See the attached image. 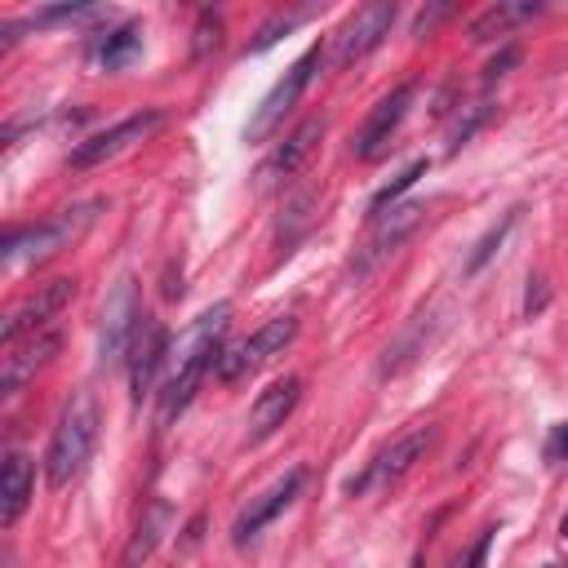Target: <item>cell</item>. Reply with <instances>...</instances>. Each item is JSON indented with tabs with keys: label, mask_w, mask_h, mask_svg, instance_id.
I'll return each mask as SVG.
<instances>
[{
	"label": "cell",
	"mask_w": 568,
	"mask_h": 568,
	"mask_svg": "<svg viewBox=\"0 0 568 568\" xmlns=\"http://www.w3.org/2000/svg\"><path fill=\"white\" fill-rule=\"evenodd\" d=\"M227 325H231V303H218V307L200 312V316L187 325V334L173 343V351H169V378H165V391H160V418H165V422L178 418V413L196 400L204 374L218 369V360H222V351H227V347H222Z\"/></svg>",
	"instance_id": "cell-1"
},
{
	"label": "cell",
	"mask_w": 568,
	"mask_h": 568,
	"mask_svg": "<svg viewBox=\"0 0 568 568\" xmlns=\"http://www.w3.org/2000/svg\"><path fill=\"white\" fill-rule=\"evenodd\" d=\"M98 400L90 391L72 396L59 427H54V440H50V453H45V480L54 488H67L72 480H81V471L90 466L94 457V444H98Z\"/></svg>",
	"instance_id": "cell-2"
},
{
	"label": "cell",
	"mask_w": 568,
	"mask_h": 568,
	"mask_svg": "<svg viewBox=\"0 0 568 568\" xmlns=\"http://www.w3.org/2000/svg\"><path fill=\"white\" fill-rule=\"evenodd\" d=\"M107 200H85V204H72L36 227H14L10 240H6V266H19V262H45L54 257L59 249H67L72 240H81L90 231V222L98 218Z\"/></svg>",
	"instance_id": "cell-3"
},
{
	"label": "cell",
	"mask_w": 568,
	"mask_h": 568,
	"mask_svg": "<svg viewBox=\"0 0 568 568\" xmlns=\"http://www.w3.org/2000/svg\"><path fill=\"white\" fill-rule=\"evenodd\" d=\"M320 59H325V50L320 45H312L290 72H284L275 85H271V94L257 103V112L249 116V125H244V143H266L280 125H284V116H290L294 107H298V98L307 94V85H312V76H316V67H320Z\"/></svg>",
	"instance_id": "cell-4"
},
{
	"label": "cell",
	"mask_w": 568,
	"mask_h": 568,
	"mask_svg": "<svg viewBox=\"0 0 568 568\" xmlns=\"http://www.w3.org/2000/svg\"><path fill=\"white\" fill-rule=\"evenodd\" d=\"M431 440H435V431L431 427H409L404 435H396L360 475H351L347 480V493L351 497H365V493H374V488H391V484H400L409 471H413V462L431 449Z\"/></svg>",
	"instance_id": "cell-5"
},
{
	"label": "cell",
	"mask_w": 568,
	"mask_h": 568,
	"mask_svg": "<svg viewBox=\"0 0 568 568\" xmlns=\"http://www.w3.org/2000/svg\"><path fill=\"white\" fill-rule=\"evenodd\" d=\"M294 338H298V320H294V316H275V320H266L257 334H249L244 343H235V347L222 351V360H218V369H213L218 382H240V378L257 374L266 360H275Z\"/></svg>",
	"instance_id": "cell-6"
},
{
	"label": "cell",
	"mask_w": 568,
	"mask_h": 568,
	"mask_svg": "<svg viewBox=\"0 0 568 568\" xmlns=\"http://www.w3.org/2000/svg\"><path fill=\"white\" fill-rule=\"evenodd\" d=\"M143 325V307H138V284L134 275H125L107 307H103V325H98V365L112 369L120 360H129V347H134V334Z\"/></svg>",
	"instance_id": "cell-7"
},
{
	"label": "cell",
	"mask_w": 568,
	"mask_h": 568,
	"mask_svg": "<svg viewBox=\"0 0 568 568\" xmlns=\"http://www.w3.org/2000/svg\"><path fill=\"white\" fill-rule=\"evenodd\" d=\"M72 298H76V280H67V275H63V280H50V284H36V294H28V298L10 312L0 343L14 347V343H23V338H32V334L54 329V320L72 307Z\"/></svg>",
	"instance_id": "cell-8"
},
{
	"label": "cell",
	"mask_w": 568,
	"mask_h": 568,
	"mask_svg": "<svg viewBox=\"0 0 568 568\" xmlns=\"http://www.w3.org/2000/svg\"><path fill=\"white\" fill-rule=\"evenodd\" d=\"M160 125H165V112H160V107L134 112V116H125L120 125H112V129H103V134H94V138L76 143V147H72V156H67V165H72V169H98V165H107V160L125 156L134 143H143V138H147V134H156Z\"/></svg>",
	"instance_id": "cell-9"
},
{
	"label": "cell",
	"mask_w": 568,
	"mask_h": 568,
	"mask_svg": "<svg viewBox=\"0 0 568 568\" xmlns=\"http://www.w3.org/2000/svg\"><path fill=\"white\" fill-rule=\"evenodd\" d=\"M422 218H427V209L418 204V200H409V204H391V213H378L374 218V231H369V240L360 244V253H356V280L360 275H369L374 266H382L418 227H422Z\"/></svg>",
	"instance_id": "cell-10"
},
{
	"label": "cell",
	"mask_w": 568,
	"mask_h": 568,
	"mask_svg": "<svg viewBox=\"0 0 568 568\" xmlns=\"http://www.w3.org/2000/svg\"><path fill=\"white\" fill-rule=\"evenodd\" d=\"M303 484H307V471L303 466H294L290 475H280L266 493H257V497H249V506L235 515V524H231V541L235 546H249L275 515H284L294 502H298V493H303Z\"/></svg>",
	"instance_id": "cell-11"
},
{
	"label": "cell",
	"mask_w": 568,
	"mask_h": 568,
	"mask_svg": "<svg viewBox=\"0 0 568 568\" xmlns=\"http://www.w3.org/2000/svg\"><path fill=\"white\" fill-rule=\"evenodd\" d=\"M320 138H325V120H320V116H316V120H303L290 138H284V143L262 160V169H257V187H262V191H271V187H290V182L307 169V160L316 156Z\"/></svg>",
	"instance_id": "cell-12"
},
{
	"label": "cell",
	"mask_w": 568,
	"mask_h": 568,
	"mask_svg": "<svg viewBox=\"0 0 568 568\" xmlns=\"http://www.w3.org/2000/svg\"><path fill=\"white\" fill-rule=\"evenodd\" d=\"M396 6L391 0H374V6H360L347 23H343V32H338V45H334V59L347 67V63H356V59H365V54H374L387 36H391V28H396Z\"/></svg>",
	"instance_id": "cell-13"
},
{
	"label": "cell",
	"mask_w": 568,
	"mask_h": 568,
	"mask_svg": "<svg viewBox=\"0 0 568 568\" xmlns=\"http://www.w3.org/2000/svg\"><path fill=\"white\" fill-rule=\"evenodd\" d=\"M418 90H422L418 81H404V85H396V90L365 116V125H360V134H356V156H360V160H378V156L387 151V143H391L396 129L404 125V116H409Z\"/></svg>",
	"instance_id": "cell-14"
},
{
	"label": "cell",
	"mask_w": 568,
	"mask_h": 568,
	"mask_svg": "<svg viewBox=\"0 0 568 568\" xmlns=\"http://www.w3.org/2000/svg\"><path fill=\"white\" fill-rule=\"evenodd\" d=\"M169 334L160 320L143 316L138 334H134V347H129V391H134V404H143L147 396H156V382H160V369L169 365Z\"/></svg>",
	"instance_id": "cell-15"
},
{
	"label": "cell",
	"mask_w": 568,
	"mask_h": 568,
	"mask_svg": "<svg viewBox=\"0 0 568 568\" xmlns=\"http://www.w3.org/2000/svg\"><path fill=\"white\" fill-rule=\"evenodd\" d=\"M63 347V334L59 329H45V334H32L14 347H6V360H0V391L6 396H19L28 378H36V369H45Z\"/></svg>",
	"instance_id": "cell-16"
},
{
	"label": "cell",
	"mask_w": 568,
	"mask_h": 568,
	"mask_svg": "<svg viewBox=\"0 0 568 568\" xmlns=\"http://www.w3.org/2000/svg\"><path fill=\"white\" fill-rule=\"evenodd\" d=\"M298 400H303V378H298V374L275 378V382L253 400V409H249V440L275 435L284 422H290V413L298 409Z\"/></svg>",
	"instance_id": "cell-17"
},
{
	"label": "cell",
	"mask_w": 568,
	"mask_h": 568,
	"mask_svg": "<svg viewBox=\"0 0 568 568\" xmlns=\"http://www.w3.org/2000/svg\"><path fill=\"white\" fill-rule=\"evenodd\" d=\"M32 488H36L32 457L28 453H10L6 471H0V524L6 528H14L23 519V511L32 506Z\"/></svg>",
	"instance_id": "cell-18"
},
{
	"label": "cell",
	"mask_w": 568,
	"mask_h": 568,
	"mask_svg": "<svg viewBox=\"0 0 568 568\" xmlns=\"http://www.w3.org/2000/svg\"><path fill=\"white\" fill-rule=\"evenodd\" d=\"M169 528H173V506H169L165 497H156V502L143 511V519L134 524V537H129V546H125V555H120V568H143V564L156 555V546L165 541Z\"/></svg>",
	"instance_id": "cell-19"
},
{
	"label": "cell",
	"mask_w": 568,
	"mask_h": 568,
	"mask_svg": "<svg viewBox=\"0 0 568 568\" xmlns=\"http://www.w3.org/2000/svg\"><path fill=\"white\" fill-rule=\"evenodd\" d=\"M537 14H541V6H533V0H524V6H511V0H502V6H488V10L471 23V45H488V41L506 36L515 23H528V19H537Z\"/></svg>",
	"instance_id": "cell-20"
},
{
	"label": "cell",
	"mask_w": 568,
	"mask_h": 568,
	"mask_svg": "<svg viewBox=\"0 0 568 568\" xmlns=\"http://www.w3.org/2000/svg\"><path fill=\"white\" fill-rule=\"evenodd\" d=\"M143 50V28L138 23H125V28H116V32H107L103 36V45H98V67H107V72H120L125 63H134V54Z\"/></svg>",
	"instance_id": "cell-21"
},
{
	"label": "cell",
	"mask_w": 568,
	"mask_h": 568,
	"mask_svg": "<svg viewBox=\"0 0 568 568\" xmlns=\"http://www.w3.org/2000/svg\"><path fill=\"white\" fill-rule=\"evenodd\" d=\"M515 222H519V209H511V213H506L497 227H488V231L475 240V249H471V257H466L462 275H480V271H484V266L497 257V249L506 244V235H511V227H515Z\"/></svg>",
	"instance_id": "cell-22"
},
{
	"label": "cell",
	"mask_w": 568,
	"mask_h": 568,
	"mask_svg": "<svg viewBox=\"0 0 568 568\" xmlns=\"http://www.w3.org/2000/svg\"><path fill=\"white\" fill-rule=\"evenodd\" d=\"M112 19L116 14L107 6H54V10L32 14V28H54V23H81V28H90V23H112Z\"/></svg>",
	"instance_id": "cell-23"
},
{
	"label": "cell",
	"mask_w": 568,
	"mask_h": 568,
	"mask_svg": "<svg viewBox=\"0 0 568 568\" xmlns=\"http://www.w3.org/2000/svg\"><path fill=\"white\" fill-rule=\"evenodd\" d=\"M427 169H431V160H413L404 173H396V178H391V182L369 200V213H374V218H378V213H387V209H391V204H396V200H400L418 178H427Z\"/></svg>",
	"instance_id": "cell-24"
},
{
	"label": "cell",
	"mask_w": 568,
	"mask_h": 568,
	"mask_svg": "<svg viewBox=\"0 0 568 568\" xmlns=\"http://www.w3.org/2000/svg\"><path fill=\"white\" fill-rule=\"evenodd\" d=\"M488 120V103H475L471 112H466V120L457 116V125H453V134H449V151H457V147H466L471 138H475V129Z\"/></svg>",
	"instance_id": "cell-25"
},
{
	"label": "cell",
	"mask_w": 568,
	"mask_h": 568,
	"mask_svg": "<svg viewBox=\"0 0 568 568\" xmlns=\"http://www.w3.org/2000/svg\"><path fill=\"white\" fill-rule=\"evenodd\" d=\"M303 19H307V14H280V19H271V23H266V28L257 32V41H253L249 50H253V54H262V50H271V45H275V41H280L284 32H294V28L303 23Z\"/></svg>",
	"instance_id": "cell-26"
},
{
	"label": "cell",
	"mask_w": 568,
	"mask_h": 568,
	"mask_svg": "<svg viewBox=\"0 0 568 568\" xmlns=\"http://www.w3.org/2000/svg\"><path fill=\"white\" fill-rule=\"evenodd\" d=\"M222 45V19L218 14H200L196 23V59H209V50Z\"/></svg>",
	"instance_id": "cell-27"
},
{
	"label": "cell",
	"mask_w": 568,
	"mask_h": 568,
	"mask_svg": "<svg viewBox=\"0 0 568 568\" xmlns=\"http://www.w3.org/2000/svg\"><path fill=\"white\" fill-rule=\"evenodd\" d=\"M546 462H568V422L550 427V435H546Z\"/></svg>",
	"instance_id": "cell-28"
},
{
	"label": "cell",
	"mask_w": 568,
	"mask_h": 568,
	"mask_svg": "<svg viewBox=\"0 0 568 568\" xmlns=\"http://www.w3.org/2000/svg\"><path fill=\"white\" fill-rule=\"evenodd\" d=\"M493 533H497V528H484V533L475 537V546L466 550V564H462V568H484V564H488V546H493Z\"/></svg>",
	"instance_id": "cell-29"
},
{
	"label": "cell",
	"mask_w": 568,
	"mask_h": 568,
	"mask_svg": "<svg viewBox=\"0 0 568 568\" xmlns=\"http://www.w3.org/2000/svg\"><path fill=\"white\" fill-rule=\"evenodd\" d=\"M515 63H519V50H502V54L484 67V81L493 85V81H497V76H506V67H515Z\"/></svg>",
	"instance_id": "cell-30"
},
{
	"label": "cell",
	"mask_w": 568,
	"mask_h": 568,
	"mask_svg": "<svg viewBox=\"0 0 568 568\" xmlns=\"http://www.w3.org/2000/svg\"><path fill=\"white\" fill-rule=\"evenodd\" d=\"M444 14H449V6H440V10H431V14H422V19H418V32H427V28H435V23L444 19Z\"/></svg>",
	"instance_id": "cell-31"
},
{
	"label": "cell",
	"mask_w": 568,
	"mask_h": 568,
	"mask_svg": "<svg viewBox=\"0 0 568 568\" xmlns=\"http://www.w3.org/2000/svg\"><path fill=\"white\" fill-rule=\"evenodd\" d=\"M559 533H564V537H568V515H564V519H559Z\"/></svg>",
	"instance_id": "cell-32"
},
{
	"label": "cell",
	"mask_w": 568,
	"mask_h": 568,
	"mask_svg": "<svg viewBox=\"0 0 568 568\" xmlns=\"http://www.w3.org/2000/svg\"><path fill=\"white\" fill-rule=\"evenodd\" d=\"M409 568H422V555H413V559H409Z\"/></svg>",
	"instance_id": "cell-33"
},
{
	"label": "cell",
	"mask_w": 568,
	"mask_h": 568,
	"mask_svg": "<svg viewBox=\"0 0 568 568\" xmlns=\"http://www.w3.org/2000/svg\"><path fill=\"white\" fill-rule=\"evenodd\" d=\"M6 568H14V564H6Z\"/></svg>",
	"instance_id": "cell-34"
},
{
	"label": "cell",
	"mask_w": 568,
	"mask_h": 568,
	"mask_svg": "<svg viewBox=\"0 0 568 568\" xmlns=\"http://www.w3.org/2000/svg\"><path fill=\"white\" fill-rule=\"evenodd\" d=\"M546 568H555V564H546Z\"/></svg>",
	"instance_id": "cell-35"
}]
</instances>
